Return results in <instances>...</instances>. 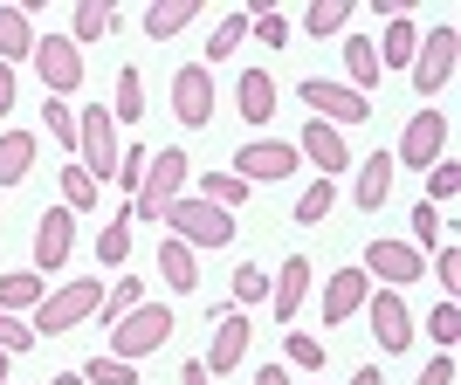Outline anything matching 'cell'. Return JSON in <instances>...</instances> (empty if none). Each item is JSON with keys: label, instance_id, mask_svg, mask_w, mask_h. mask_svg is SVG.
<instances>
[{"label": "cell", "instance_id": "cell-11", "mask_svg": "<svg viewBox=\"0 0 461 385\" xmlns=\"http://www.w3.org/2000/svg\"><path fill=\"white\" fill-rule=\"evenodd\" d=\"M303 103L324 117V124H366V117H372V96L345 90V83H330V76H310L303 83Z\"/></svg>", "mask_w": 461, "mask_h": 385}, {"label": "cell", "instance_id": "cell-51", "mask_svg": "<svg viewBox=\"0 0 461 385\" xmlns=\"http://www.w3.org/2000/svg\"><path fill=\"white\" fill-rule=\"evenodd\" d=\"M255 385H289V372L283 365H262V372H255Z\"/></svg>", "mask_w": 461, "mask_h": 385}, {"label": "cell", "instance_id": "cell-35", "mask_svg": "<svg viewBox=\"0 0 461 385\" xmlns=\"http://www.w3.org/2000/svg\"><path fill=\"white\" fill-rule=\"evenodd\" d=\"M330 207H338V186H330V179H310L303 200H296V228H317V220H330Z\"/></svg>", "mask_w": 461, "mask_h": 385}, {"label": "cell", "instance_id": "cell-42", "mask_svg": "<svg viewBox=\"0 0 461 385\" xmlns=\"http://www.w3.org/2000/svg\"><path fill=\"white\" fill-rule=\"evenodd\" d=\"M427 330H434V351H455V337H461V309H455V296H441V309L427 317Z\"/></svg>", "mask_w": 461, "mask_h": 385}, {"label": "cell", "instance_id": "cell-49", "mask_svg": "<svg viewBox=\"0 0 461 385\" xmlns=\"http://www.w3.org/2000/svg\"><path fill=\"white\" fill-rule=\"evenodd\" d=\"M14 111V69H7V62H0V117Z\"/></svg>", "mask_w": 461, "mask_h": 385}, {"label": "cell", "instance_id": "cell-54", "mask_svg": "<svg viewBox=\"0 0 461 385\" xmlns=\"http://www.w3.org/2000/svg\"><path fill=\"white\" fill-rule=\"evenodd\" d=\"M0 385H7V351H0Z\"/></svg>", "mask_w": 461, "mask_h": 385}, {"label": "cell", "instance_id": "cell-27", "mask_svg": "<svg viewBox=\"0 0 461 385\" xmlns=\"http://www.w3.org/2000/svg\"><path fill=\"white\" fill-rule=\"evenodd\" d=\"M351 7H358V0H310L303 7V35H345V21H351Z\"/></svg>", "mask_w": 461, "mask_h": 385}, {"label": "cell", "instance_id": "cell-4", "mask_svg": "<svg viewBox=\"0 0 461 385\" xmlns=\"http://www.w3.org/2000/svg\"><path fill=\"white\" fill-rule=\"evenodd\" d=\"M117 158H124V145H117V117L104 111V103H83V111H77V166L96 179V186H111Z\"/></svg>", "mask_w": 461, "mask_h": 385}, {"label": "cell", "instance_id": "cell-9", "mask_svg": "<svg viewBox=\"0 0 461 385\" xmlns=\"http://www.w3.org/2000/svg\"><path fill=\"white\" fill-rule=\"evenodd\" d=\"M41 69V90L49 96H69L83 83V49L69 35H35V56H28Z\"/></svg>", "mask_w": 461, "mask_h": 385}, {"label": "cell", "instance_id": "cell-15", "mask_svg": "<svg viewBox=\"0 0 461 385\" xmlns=\"http://www.w3.org/2000/svg\"><path fill=\"white\" fill-rule=\"evenodd\" d=\"M366 296H372V275H366V269L324 275V330H338L345 317H358V309H366Z\"/></svg>", "mask_w": 461, "mask_h": 385}, {"label": "cell", "instance_id": "cell-45", "mask_svg": "<svg viewBox=\"0 0 461 385\" xmlns=\"http://www.w3.org/2000/svg\"><path fill=\"white\" fill-rule=\"evenodd\" d=\"M249 35H262L269 49H283V41H289V21L276 14V7H269V14H249Z\"/></svg>", "mask_w": 461, "mask_h": 385}, {"label": "cell", "instance_id": "cell-52", "mask_svg": "<svg viewBox=\"0 0 461 385\" xmlns=\"http://www.w3.org/2000/svg\"><path fill=\"white\" fill-rule=\"evenodd\" d=\"M351 385H385V379H379V365H358V372H351Z\"/></svg>", "mask_w": 461, "mask_h": 385}, {"label": "cell", "instance_id": "cell-44", "mask_svg": "<svg viewBox=\"0 0 461 385\" xmlns=\"http://www.w3.org/2000/svg\"><path fill=\"white\" fill-rule=\"evenodd\" d=\"M289 365L324 372V337H303V330H289Z\"/></svg>", "mask_w": 461, "mask_h": 385}, {"label": "cell", "instance_id": "cell-13", "mask_svg": "<svg viewBox=\"0 0 461 385\" xmlns=\"http://www.w3.org/2000/svg\"><path fill=\"white\" fill-rule=\"evenodd\" d=\"M296 158H310V166L330 179V173H345V166H351V145H345V131H338V124H324V117H303Z\"/></svg>", "mask_w": 461, "mask_h": 385}, {"label": "cell", "instance_id": "cell-55", "mask_svg": "<svg viewBox=\"0 0 461 385\" xmlns=\"http://www.w3.org/2000/svg\"><path fill=\"white\" fill-rule=\"evenodd\" d=\"M310 385H324V379H310Z\"/></svg>", "mask_w": 461, "mask_h": 385}, {"label": "cell", "instance_id": "cell-3", "mask_svg": "<svg viewBox=\"0 0 461 385\" xmlns=\"http://www.w3.org/2000/svg\"><path fill=\"white\" fill-rule=\"evenodd\" d=\"M166 228H173V241H186V248L200 255V248H228L234 241V213L200 200V192H179L173 207H166Z\"/></svg>", "mask_w": 461, "mask_h": 385}, {"label": "cell", "instance_id": "cell-38", "mask_svg": "<svg viewBox=\"0 0 461 385\" xmlns=\"http://www.w3.org/2000/svg\"><path fill=\"white\" fill-rule=\"evenodd\" d=\"M228 296H234V309H241V303H262V296H269V269L241 262V269L228 275Z\"/></svg>", "mask_w": 461, "mask_h": 385}, {"label": "cell", "instance_id": "cell-22", "mask_svg": "<svg viewBox=\"0 0 461 385\" xmlns=\"http://www.w3.org/2000/svg\"><path fill=\"white\" fill-rule=\"evenodd\" d=\"M35 131H0V186H21V179L35 173Z\"/></svg>", "mask_w": 461, "mask_h": 385}, {"label": "cell", "instance_id": "cell-26", "mask_svg": "<svg viewBox=\"0 0 461 385\" xmlns=\"http://www.w3.org/2000/svg\"><path fill=\"white\" fill-rule=\"evenodd\" d=\"M200 7H207V0H158V7H145V35H152V41H173Z\"/></svg>", "mask_w": 461, "mask_h": 385}, {"label": "cell", "instance_id": "cell-37", "mask_svg": "<svg viewBox=\"0 0 461 385\" xmlns=\"http://www.w3.org/2000/svg\"><path fill=\"white\" fill-rule=\"evenodd\" d=\"M83 385H138V365L111 358V351H96L90 365H83Z\"/></svg>", "mask_w": 461, "mask_h": 385}, {"label": "cell", "instance_id": "cell-12", "mask_svg": "<svg viewBox=\"0 0 461 385\" xmlns=\"http://www.w3.org/2000/svg\"><path fill=\"white\" fill-rule=\"evenodd\" d=\"M358 269H366L372 282H420V275H427V255L413 248V241H372Z\"/></svg>", "mask_w": 461, "mask_h": 385}, {"label": "cell", "instance_id": "cell-8", "mask_svg": "<svg viewBox=\"0 0 461 385\" xmlns=\"http://www.w3.org/2000/svg\"><path fill=\"white\" fill-rule=\"evenodd\" d=\"M296 173V145H283V138H255V145H241L234 152V179L241 186H276V179H289Z\"/></svg>", "mask_w": 461, "mask_h": 385}, {"label": "cell", "instance_id": "cell-43", "mask_svg": "<svg viewBox=\"0 0 461 385\" xmlns=\"http://www.w3.org/2000/svg\"><path fill=\"white\" fill-rule=\"evenodd\" d=\"M35 345H41L35 324H21V317H7V309H0V351L14 358V351H35Z\"/></svg>", "mask_w": 461, "mask_h": 385}, {"label": "cell", "instance_id": "cell-31", "mask_svg": "<svg viewBox=\"0 0 461 385\" xmlns=\"http://www.w3.org/2000/svg\"><path fill=\"white\" fill-rule=\"evenodd\" d=\"M111 117H117V124H138V117H145V76H138V69H117Z\"/></svg>", "mask_w": 461, "mask_h": 385}, {"label": "cell", "instance_id": "cell-47", "mask_svg": "<svg viewBox=\"0 0 461 385\" xmlns=\"http://www.w3.org/2000/svg\"><path fill=\"white\" fill-rule=\"evenodd\" d=\"M145 158H152V152L124 145V158H117V179H111V186H131V192H138V179H145Z\"/></svg>", "mask_w": 461, "mask_h": 385}, {"label": "cell", "instance_id": "cell-20", "mask_svg": "<svg viewBox=\"0 0 461 385\" xmlns=\"http://www.w3.org/2000/svg\"><path fill=\"white\" fill-rule=\"evenodd\" d=\"M158 282L173 289V296H193V289H200V262H193V248L173 241V234L158 241Z\"/></svg>", "mask_w": 461, "mask_h": 385}, {"label": "cell", "instance_id": "cell-17", "mask_svg": "<svg viewBox=\"0 0 461 385\" xmlns=\"http://www.w3.org/2000/svg\"><path fill=\"white\" fill-rule=\"evenodd\" d=\"M69 228H77V213H69V207H49L35 220V269H62V262H69V241H77Z\"/></svg>", "mask_w": 461, "mask_h": 385}, {"label": "cell", "instance_id": "cell-19", "mask_svg": "<svg viewBox=\"0 0 461 385\" xmlns=\"http://www.w3.org/2000/svg\"><path fill=\"white\" fill-rule=\"evenodd\" d=\"M234 111L249 117V124H269V117H276V76H269V69H241V83H234Z\"/></svg>", "mask_w": 461, "mask_h": 385}, {"label": "cell", "instance_id": "cell-34", "mask_svg": "<svg viewBox=\"0 0 461 385\" xmlns=\"http://www.w3.org/2000/svg\"><path fill=\"white\" fill-rule=\"evenodd\" d=\"M193 192H200V200H213V207H228V213L249 200V186H241L234 173H193Z\"/></svg>", "mask_w": 461, "mask_h": 385}, {"label": "cell", "instance_id": "cell-14", "mask_svg": "<svg viewBox=\"0 0 461 385\" xmlns=\"http://www.w3.org/2000/svg\"><path fill=\"white\" fill-rule=\"evenodd\" d=\"M249 337H255L249 317H241V309H221V324H213V351L200 358V365H207V379H228V372L249 358Z\"/></svg>", "mask_w": 461, "mask_h": 385}, {"label": "cell", "instance_id": "cell-28", "mask_svg": "<svg viewBox=\"0 0 461 385\" xmlns=\"http://www.w3.org/2000/svg\"><path fill=\"white\" fill-rule=\"evenodd\" d=\"M372 49H379L385 62H406V69H413V49H420V28H413L406 14H393V21H385V41H372ZM385 62H379V69H385Z\"/></svg>", "mask_w": 461, "mask_h": 385}, {"label": "cell", "instance_id": "cell-25", "mask_svg": "<svg viewBox=\"0 0 461 385\" xmlns=\"http://www.w3.org/2000/svg\"><path fill=\"white\" fill-rule=\"evenodd\" d=\"M385 69H379V49H372L366 35H351L345 41V90H358V96H372V83H379Z\"/></svg>", "mask_w": 461, "mask_h": 385}, {"label": "cell", "instance_id": "cell-21", "mask_svg": "<svg viewBox=\"0 0 461 385\" xmlns=\"http://www.w3.org/2000/svg\"><path fill=\"white\" fill-rule=\"evenodd\" d=\"M28 56H35V21L21 14V0H14V7H0V62L14 69V62H28Z\"/></svg>", "mask_w": 461, "mask_h": 385}, {"label": "cell", "instance_id": "cell-18", "mask_svg": "<svg viewBox=\"0 0 461 385\" xmlns=\"http://www.w3.org/2000/svg\"><path fill=\"white\" fill-rule=\"evenodd\" d=\"M303 296H310V262H303V255H289L283 269H276V289H269V309H276V324H289V317L303 309Z\"/></svg>", "mask_w": 461, "mask_h": 385}, {"label": "cell", "instance_id": "cell-48", "mask_svg": "<svg viewBox=\"0 0 461 385\" xmlns=\"http://www.w3.org/2000/svg\"><path fill=\"white\" fill-rule=\"evenodd\" d=\"M413 385H455V358H447V351H434V358L420 365V379H413Z\"/></svg>", "mask_w": 461, "mask_h": 385}, {"label": "cell", "instance_id": "cell-6", "mask_svg": "<svg viewBox=\"0 0 461 385\" xmlns=\"http://www.w3.org/2000/svg\"><path fill=\"white\" fill-rule=\"evenodd\" d=\"M455 56H461V35L447 28V21L420 35V49H413V90H420L427 103H434V90L455 83Z\"/></svg>", "mask_w": 461, "mask_h": 385}, {"label": "cell", "instance_id": "cell-53", "mask_svg": "<svg viewBox=\"0 0 461 385\" xmlns=\"http://www.w3.org/2000/svg\"><path fill=\"white\" fill-rule=\"evenodd\" d=\"M49 385H83V372H56V379H49Z\"/></svg>", "mask_w": 461, "mask_h": 385}, {"label": "cell", "instance_id": "cell-30", "mask_svg": "<svg viewBox=\"0 0 461 385\" xmlns=\"http://www.w3.org/2000/svg\"><path fill=\"white\" fill-rule=\"evenodd\" d=\"M96 262H104V269H124V262H131V213L96 228Z\"/></svg>", "mask_w": 461, "mask_h": 385}, {"label": "cell", "instance_id": "cell-36", "mask_svg": "<svg viewBox=\"0 0 461 385\" xmlns=\"http://www.w3.org/2000/svg\"><path fill=\"white\" fill-rule=\"evenodd\" d=\"M241 41H249V7H234V14L221 21V28H213V41H207V62H228L234 49H241Z\"/></svg>", "mask_w": 461, "mask_h": 385}, {"label": "cell", "instance_id": "cell-5", "mask_svg": "<svg viewBox=\"0 0 461 385\" xmlns=\"http://www.w3.org/2000/svg\"><path fill=\"white\" fill-rule=\"evenodd\" d=\"M96 303H104V275H96V282H62V289H49V296L35 303V337H62V330L90 324Z\"/></svg>", "mask_w": 461, "mask_h": 385}, {"label": "cell", "instance_id": "cell-40", "mask_svg": "<svg viewBox=\"0 0 461 385\" xmlns=\"http://www.w3.org/2000/svg\"><path fill=\"white\" fill-rule=\"evenodd\" d=\"M413 248H420V255H427V248H447V220L427 207V200L413 207Z\"/></svg>", "mask_w": 461, "mask_h": 385}, {"label": "cell", "instance_id": "cell-33", "mask_svg": "<svg viewBox=\"0 0 461 385\" xmlns=\"http://www.w3.org/2000/svg\"><path fill=\"white\" fill-rule=\"evenodd\" d=\"M111 28H117L111 0H83V7H77V28H69V41H77V49H83V41H104V35H111Z\"/></svg>", "mask_w": 461, "mask_h": 385}, {"label": "cell", "instance_id": "cell-39", "mask_svg": "<svg viewBox=\"0 0 461 385\" xmlns=\"http://www.w3.org/2000/svg\"><path fill=\"white\" fill-rule=\"evenodd\" d=\"M41 117H49V138H56L62 152H77V111L62 96H41Z\"/></svg>", "mask_w": 461, "mask_h": 385}, {"label": "cell", "instance_id": "cell-32", "mask_svg": "<svg viewBox=\"0 0 461 385\" xmlns=\"http://www.w3.org/2000/svg\"><path fill=\"white\" fill-rule=\"evenodd\" d=\"M96 200H104V186H96V179L83 173L77 158H69V166H62V207H69V213H90Z\"/></svg>", "mask_w": 461, "mask_h": 385}, {"label": "cell", "instance_id": "cell-2", "mask_svg": "<svg viewBox=\"0 0 461 385\" xmlns=\"http://www.w3.org/2000/svg\"><path fill=\"white\" fill-rule=\"evenodd\" d=\"M173 345V303H138L131 317H117L111 337H104V351L111 358H124V365H138V358H152V351Z\"/></svg>", "mask_w": 461, "mask_h": 385}, {"label": "cell", "instance_id": "cell-50", "mask_svg": "<svg viewBox=\"0 0 461 385\" xmlns=\"http://www.w3.org/2000/svg\"><path fill=\"white\" fill-rule=\"evenodd\" d=\"M179 385H213V379H207V365H200V358H186V372H179Z\"/></svg>", "mask_w": 461, "mask_h": 385}, {"label": "cell", "instance_id": "cell-10", "mask_svg": "<svg viewBox=\"0 0 461 385\" xmlns=\"http://www.w3.org/2000/svg\"><path fill=\"white\" fill-rule=\"evenodd\" d=\"M173 117L179 124H213V69L207 62H179L173 69Z\"/></svg>", "mask_w": 461, "mask_h": 385}, {"label": "cell", "instance_id": "cell-7", "mask_svg": "<svg viewBox=\"0 0 461 385\" xmlns=\"http://www.w3.org/2000/svg\"><path fill=\"white\" fill-rule=\"evenodd\" d=\"M434 158H447V117L427 103L420 117H406L400 131V152H393V166H406V173H427Z\"/></svg>", "mask_w": 461, "mask_h": 385}, {"label": "cell", "instance_id": "cell-29", "mask_svg": "<svg viewBox=\"0 0 461 385\" xmlns=\"http://www.w3.org/2000/svg\"><path fill=\"white\" fill-rule=\"evenodd\" d=\"M138 303H145V282H138V275H117V282L104 289V303H96V317H104V330H111L117 317H131Z\"/></svg>", "mask_w": 461, "mask_h": 385}, {"label": "cell", "instance_id": "cell-46", "mask_svg": "<svg viewBox=\"0 0 461 385\" xmlns=\"http://www.w3.org/2000/svg\"><path fill=\"white\" fill-rule=\"evenodd\" d=\"M434 275H441V296H455V289H461V248H455V241L434 255Z\"/></svg>", "mask_w": 461, "mask_h": 385}, {"label": "cell", "instance_id": "cell-1", "mask_svg": "<svg viewBox=\"0 0 461 385\" xmlns=\"http://www.w3.org/2000/svg\"><path fill=\"white\" fill-rule=\"evenodd\" d=\"M186 186H193L186 152H179V145L152 152L145 158V179H138V192H131V228H166V207H173Z\"/></svg>", "mask_w": 461, "mask_h": 385}, {"label": "cell", "instance_id": "cell-24", "mask_svg": "<svg viewBox=\"0 0 461 385\" xmlns=\"http://www.w3.org/2000/svg\"><path fill=\"white\" fill-rule=\"evenodd\" d=\"M41 296H49L41 269H7V275H0V309H7V317H21V309H35Z\"/></svg>", "mask_w": 461, "mask_h": 385}, {"label": "cell", "instance_id": "cell-23", "mask_svg": "<svg viewBox=\"0 0 461 385\" xmlns=\"http://www.w3.org/2000/svg\"><path fill=\"white\" fill-rule=\"evenodd\" d=\"M393 173H400V166H393V152H372V158H366V173H358V186H351V200H358L366 213H379V207H385V192H393Z\"/></svg>", "mask_w": 461, "mask_h": 385}, {"label": "cell", "instance_id": "cell-41", "mask_svg": "<svg viewBox=\"0 0 461 385\" xmlns=\"http://www.w3.org/2000/svg\"><path fill=\"white\" fill-rule=\"evenodd\" d=\"M427 207H434V200H455V186H461V166L455 158H434V166H427Z\"/></svg>", "mask_w": 461, "mask_h": 385}, {"label": "cell", "instance_id": "cell-16", "mask_svg": "<svg viewBox=\"0 0 461 385\" xmlns=\"http://www.w3.org/2000/svg\"><path fill=\"white\" fill-rule=\"evenodd\" d=\"M366 309H372V337H379V351H406V345H413V317H406L400 289L366 296Z\"/></svg>", "mask_w": 461, "mask_h": 385}]
</instances>
